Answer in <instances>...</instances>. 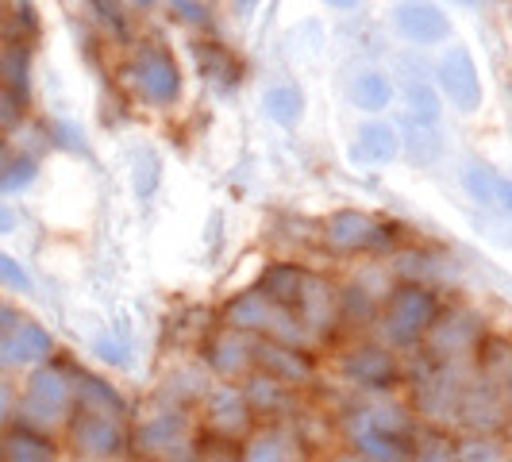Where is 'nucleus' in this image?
I'll return each mask as SVG.
<instances>
[{
	"label": "nucleus",
	"instance_id": "5701e85b",
	"mask_svg": "<svg viewBox=\"0 0 512 462\" xmlns=\"http://www.w3.org/2000/svg\"><path fill=\"white\" fill-rule=\"evenodd\" d=\"M409 112L420 120V124H436L439 120V93L424 81H409Z\"/></svg>",
	"mask_w": 512,
	"mask_h": 462
},
{
	"label": "nucleus",
	"instance_id": "b1692460",
	"mask_svg": "<svg viewBox=\"0 0 512 462\" xmlns=\"http://www.w3.org/2000/svg\"><path fill=\"white\" fill-rule=\"evenodd\" d=\"M170 12H178L185 24H197V27H208V24H212V8H208V4H189V0H174V4H170Z\"/></svg>",
	"mask_w": 512,
	"mask_h": 462
},
{
	"label": "nucleus",
	"instance_id": "423d86ee",
	"mask_svg": "<svg viewBox=\"0 0 512 462\" xmlns=\"http://www.w3.org/2000/svg\"><path fill=\"white\" fill-rule=\"evenodd\" d=\"M436 85L439 93L451 101L455 112L462 116H470V112H478L482 101H486V89H482V74H478V62H474V54L459 47V43H451L443 58H439L436 66Z\"/></svg>",
	"mask_w": 512,
	"mask_h": 462
},
{
	"label": "nucleus",
	"instance_id": "412c9836",
	"mask_svg": "<svg viewBox=\"0 0 512 462\" xmlns=\"http://www.w3.org/2000/svg\"><path fill=\"white\" fill-rule=\"evenodd\" d=\"M389 101H393V81H389V74H382V70H362V74L351 81V104H355L359 112H366V116L378 120V112H385Z\"/></svg>",
	"mask_w": 512,
	"mask_h": 462
},
{
	"label": "nucleus",
	"instance_id": "20e7f679",
	"mask_svg": "<svg viewBox=\"0 0 512 462\" xmlns=\"http://www.w3.org/2000/svg\"><path fill=\"white\" fill-rule=\"evenodd\" d=\"M131 447L139 455H151V462H178L197 459L193 451V424L181 409H166L147 416L139 432H131Z\"/></svg>",
	"mask_w": 512,
	"mask_h": 462
},
{
	"label": "nucleus",
	"instance_id": "ddd939ff",
	"mask_svg": "<svg viewBox=\"0 0 512 462\" xmlns=\"http://www.w3.org/2000/svg\"><path fill=\"white\" fill-rule=\"evenodd\" d=\"M293 316L301 320L305 332H332L339 324V289L332 282H324L320 274H308L301 285V301L293 308Z\"/></svg>",
	"mask_w": 512,
	"mask_h": 462
},
{
	"label": "nucleus",
	"instance_id": "f8f14e48",
	"mask_svg": "<svg viewBox=\"0 0 512 462\" xmlns=\"http://www.w3.org/2000/svg\"><path fill=\"white\" fill-rule=\"evenodd\" d=\"M401 154V131L389 120H366L347 143V162L355 170H382Z\"/></svg>",
	"mask_w": 512,
	"mask_h": 462
},
{
	"label": "nucleus",
	"instance_id": "4468645a",
	"mask_svg": "<svg viewBox=\"0 0 512 462\" xmlns=\"http://www.w3.org/2000/svg\"><path fill=\"white\" fill-rule=\"evenodd\" d=\"M393 24L416 47H436V43L451 39V20L443 16V8H436V4H416V0L412 4H397L393 8Z\"/></svg>",
	"mask_w": 512,
	"mask_h": 462
},
{
	"label": "nucleus",
	"instance_id": "4be33fe9",
	"mask_svg": "<svg viewBox=\"0 0 512 462\" xmlns=\"http://www.w3.org/2000/svg\"><path fill=\"white\" fill-rule=\"evenodd\" d=\"M497 181H501V174H497L489 162H470V166L462 170V189H466V197L482 208L497 205Z\"/></svg>",
	"mask_w": 512,
	"mask_h": 462
},
{
	"label": "nucleus",
	"instance_id": "c756f323",
	"mask_svg": "<svg viewBox=\"0 0 512 462\" xmlns=\"http://www.w3.org/2000/svg\"><path fill=\"white\" fill-rule=\"evenodd\" d=\"M509 24H512V16H509Z\"/></svg>",
	"mask_w": 512,
	"mask_h": 462
},
{
	"label": "nucleus",
	"instance_id": "2eb2a0df",
	"mask_svg": "<svg viewBox=\"0 0 512 462\" xmlns=\"http://www.w3.org/2000/svg\"><path fill=\"white\" fill-rule=\"evenodd\" d=\"M205 362L224 378L255 374V339L243 332H231V328H220L205 343Z\"/></svg>",
	"mask_w": 512,
	"mask_h": 462
},
{
	"label": "nucleus",
	"instance_id": "9b49d317",
	"mask_svg": "<svg viewBox=\"0 0 512 462\" xmlns=\"http://www.w3.org/2000/svg\"><path fill=\"white\" fill-rule=\"evenodd\" d=\"M255 370L282 382L285 389H301L316 378V362L305 347H289V343H274V339H255Z\"/></svg>",
	"mask_w": 512,
	"mask_h": 462
},
{
	"label": "nucleus",
	"instance_id": "393cba45",
	"mask_svg": "<svg viewBox=\"0 0 512 462\" xmlns=\"http://www.w3.org/2000/svg\"><path fill=\"white\" fill-rule=\"evenodd\" d=\"M197 462H239L231 443H212L205 451H197Z\"/></svg>",
	"mask_w": 512,
	"mask_h": 462
},
{
	"label": "nucleus",
	"instance_id": "a211bd4d",
	"mask_svg": "<svg viewBox=\"0 0 512 462\" xmlns=\"http://www.w3.org/2000/svg\"><path fill=\"white\" fill-rule=\"evenodd\" d=\"M197 66L205 74L208 85H216L220 93H228L239 85L243 77V62L235 58V51H228L224 43H197Z\"/></svg>",
	"mask_w": 512,
	"mask_h": 462
},
{
	"label": "nucleus",
	"instance_id": "39448f33",
	"mask_svg": "<svg viewBox=\"0 0 512 462\" xmlns=\"http://www.w3.org/2000/svg\"><path fill=\"white\" fill-rule=\"evenodd\" d=\"M201 424L212 443H239L255 432V412L243 397V385H212L201 401Z\"/></svg>",
	"mask_w": 512,
	"mask_h": 462
},
{
	"label": "nucleus",
	"instance_id": "7ed1b4c3",
	"mask_svg": "<svg viewBox=\"0 0 512 462\" xmlns=\"http://www.w3.org/2000/svg\"><path fill=\"white\" fill-rule=\"evenodd\" d=\"M135 93L154 108H170L181 97V66L162 43H143L128 66Z\"/></svg>",
	"mask_w": 512,
	"mask_h": 462
},
{
	"label": "nucleus",
	"instance_id": "f03ea898",
	"mask_svg": "<svg viewBox=\"0 0 512 462\" xmlns=\"http://www.w3.org/2000/svg\"><path fill=\"white\" fill-rule=\"evenodd\" d=\"M324 239L339 255H385L397 247L401 228L389 224L374 212H359V208H339L324 224Z\"/></svg>",
	"mask_w": 512,
	"mask_h": 462
},
{
	"label": "nucleus",
	"instance_id": "aec40b11",
	"mask_svg": "<svg viewBox=\"0 0 512 462\" xmlns=\"http://www.w3.org/2000/svg\"><path fill=\"white\" fill-rule=\"evenodd\" d=\"M297 447H293V436L285 428H262V432H251L243 439V451H239V462H293Z\"/></svg>",
	"mask_w": 512,
	"mask_h": 462
},
{
	"label": "nucleus",
	"instance_id": "6ab92c4d",
	"mask_svg": "<svg viewBox=\"0 0 512 462\" xmlns=\"http://www.w3.org/2000/svg\"><path fill=\"white\" fill-rule=\"evenodd\" d=\"M262 112H266V120H274L282 128L301 124V116H305V93H301V85H293V81L266 85L262 89Z\"/></svg>",
	"mask_w": 512,
	"mask_h": 462
},
{
	"label": "nucleus",
	"instance_id": "bb28decb",
	"mask_svg": "<svg viewBox=\"0 0 512 462\" xmlns=\"http://www.w3.org/2000/svg\"><path fill=\"white\" fill-rule=\"evenodd\" d=\"M12 224H16V216L0 205V235H4V231H12Z\"/></svg>",
	"mask_w": 512,
	"mask_h": 462
},
{
	"label": "nucleus",
	"instance_id": "9d476101",
	"mask_svg": "<svg viewBox=\"0 0 512 462\" xmlns=\"http://www.w3.org/2000/svg\"><path fill=\"white\" fill-rule=\"evenodd\" d=\"M343 374L362 389H397L405 382V370L393 355V347L385 343H359L343 355Z\"/></svg>",
	"mask_w": 512,
	"mask_h": 462
},
{
	"label": "nucleus",
	"instance_id": "dca6fc26",
	"mask_svg": "<svg viewBox=\"0 0 512 462\" xmlns=\"http://www.w3.org/2000/svg\"><path fill=\"white\" fill-rule=\"evenodd\" d=\"M243 397H247V405L255 416H266V420H282L285 412L297 405V389H285L282 382H274V378H266V374H251L247 385H243Z\"/></svg>",
	"mask_w": 512,
	"mask_h": 462
},
{
	"label": "nucleus",
	"instance_id": "0eeeda50",
	"mask_svg": "<svg viewBox=\"0 0 512 462\" xmlns=\"http://www.w3.org/2000/svg\"><path fill=\"white\" fill-rule=\"evenodd\" d=\"M474 347H482V320L470 308H443L436 328L428 332V355L439 366H451L455 359L470 355Z\"/></svg>",
	"mask_w": 512,
	"mask_h": 462
},
{
	"label": "nucleus",
	"instance_id": "6e6552de",
	"mask_svg": "<svg viewBox=\"0 0 512 462\" xmlns=\"http://www.w3.org/2000/svg\"><path fill=\"white\" fill-rule=\"evenodd\" d=\"M74 439L77 451L89 455V459H120V455H128L131 447V432L124 428V420L97 409H85L77 416Z\"/></svg>",
	"mask_w": 512,
	"mask_h": 462
},
{
	"label": "nucleus",
	"instance_id": "1a4fd4ad",
	"mask_svg": "<svg viewBox=\"0 0 512 462\" xmlns=\"http://www.w3.org/2000/svg\"><path fill=\"white\" fill-rule=\"evenodd\" d=\"M355 451L366 462H412L416 443L409 428H393L385 412H366L362 428L355 432Z\"/></svg>",
	"mask_w": 512,
	"mask_h": 462
},
{
	"label": "nucleus",
	"instance_id": "a878e982",
	"mask_svg": "<svg viewBox=\"0 0 512 462\" xmlns=\"http://www.w3.org/2000/svg\"><path fill=\"white\" fill-rule=\"evenodd\" d=\"M497 212H501V216H512V178H505V174H501V181H497Z\"/></svg>",
	"mask_w": 512,
	"mask_h": 462
},
{
	"label": "nucleus",
	"instance_id": "f257e3e1",
	"mask_svg": "<svg viewBox=\"0 0 512 462\" xmlns=\"http://www.w3.org/2000/svg\"><path fill=\"white\" fill-rule=\"evenodd\" d=\"M439 316H443V301H439V293L432 285H393L382 297V312H378V328L385 335V347H416L420 339H428Z\"/></svg>",
	"mask_w": 512,
	"mask_h": 462
},
{
	"label": "nucleus",
	"instance_id": "cd10ccee",
	"mask_svg": "<svg viewBox=\"0 0 512 462\" xmlns=\"http://www.w3.org/2000/svg\"><path fill=\"white\" fill-rule=\"evenodd\" d=\"M505 401L512 405V359H509V366H505Z\"/></svg>",
	"mask_w": 512,
	"mask_h": 462
},
{
	"label": "nucleus",
	"instance_id": "c85d7f7f",
	"mask_svg": "<svg viewBox=\"0 0 512 462\" xmlns=\"http://www.w3.org/2000/svg\"><path fill=\"white\" fill-rule=\"evenodd\" d=\"M497 462H505V459H497Z\"/></svg>",
	"mask_w": 512,
	"mask_h": 462
},
{
	"label": "nucleus",
	"instance_id": "f3484780",
	"mask_svg": "<svg viewBox=\"0 0 512 462\" xmlns=\"http://www.w3.org/2000/svg\"><path fill=\"white\" fill-rule=\"evenodd\" d=\"M301 285H305V270H301V266H293V262H274V266H266V274H262V282H258V293H262L270 305L293 312L297 301H301Z\"/></svg>",
	"mask_w": 512,
	"mask_h": 462
}]
</instances>
